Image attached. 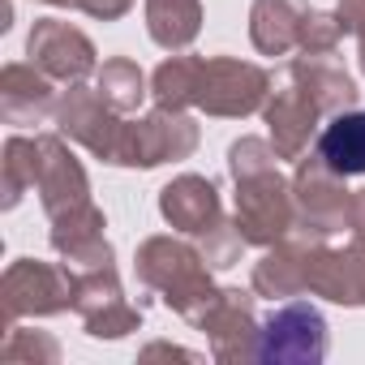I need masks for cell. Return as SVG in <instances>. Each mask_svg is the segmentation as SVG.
<instances>
[{
    "label": "cell",
    "instance_id": "1",
    "mask_svg": "<svg viewBox=\"0 0 365 365\" xmlns=\"http://www.w3.org/2000/svg\"><path fill=\"white\" fill-rule=\"evenodd\" d=\"M228 172L237 185V228L250 245L267 250L284 241L297 228V202H292V180L279 172V155L271 138H237L228 146Z\"/></svg>",
    "mask_w": 365,
    "mask_h": 365
},
{
    "label": "cell",
    "instance_id": "2",
    "mask_svg": "<svg viewBox=\"0 0 365 365\" xmlns=\"http://www.w3.org/2000/svg\"><path fill=\"white\" fill-rule=\"evenodd\" d=\"M133 271L142 279V288L159 292L168 309H176L185 322H198L207 314V305L220 297L215 279H211V262L198 245L180 241V237H146L133 254Z\"/></svg>",
    "mask_w": 365,
    "mask_h": 365
},
{
    "label": "cell",
    "instance_id": "3",
    "mask_svg": "<svg viewBox=\"0 0 365 365\" xmlns=\"http://www.w3.org/2000/svg\"><path fill=\"white\" fill-rule=\"evenodd\" d=\"M73 288L78 271L69 262H39V258H18L0 275V301H5V327L22 318H56L73 309Z\"/></svg>",
    "mask_w": 365,
    "mask_h": 365
},
{
    "label": "cell",
    "instance_id": "4",
    "mask_svg": "<svg viewBox=\"0 0 365 365\" xmlns=\"http://www.w3.org/2000/svg\"><path fill=\"white\" fill-rule=\"evenodd\" d=\"M271 95V73L254 61L241 56H202V73H198V95L194 108L220 120H245L254 112H262Z\"/></svg>",
    "mask_w": 365,
    "mask_h": 365
},
{
    "label": "cell",
    "instance_id": "5",
    "mask_svg": "<svg viewBox=\"0 0 365 365\" xmlns=\"http://www.w3.org/2000/svg\"><path fill=\"white\" fill-rule=\"evenodd\" d=\"M327 348H331V335H327L322 309L292 297L279 309H271V318L262 322L254 361H262V365H322Z\"/></svg>",
    "mask_w": 365,
    "mask_h": 365
},
{
    "label": "cell",
    "instance_id": "6",
    "mask_svg": "<svg viewBox=\"0 0 365 365\" xmlns=\"http://www.w3.org/2000/svg\"><path fill=\"white\" fill-rule=\"evenodd\" d=\"M52 125H56L69 142L86 146L95 159L120 168V146H125V125H129V120L99 95V86L73 82L69 91H61L56 112H52Z\"/></svg>",
    "mask_w": 365,
    "mask_h": 365
},
{
    "label": "cell",
    "instance_id": "7",
    "mask_svg": "<svg viewBox=\"0 0 365 365\" xmlns=\"http://www.w3.org/2000/svg\"><path fill=\"white\" fill-rule=\"evenodd\" d=\"M348 176H339L318 150L314 155H301L297 159V172H292V202H297V228L301 232H314V237H335L348 228V202H352V190L344 185Z\"/></svg>",
    "mask_w": 365,
    "mask_h": 365
},
{
    "label": "cell",
    "instance_id": "8",
    "mask_svg": "<svg viewBox=\"0 0 365 365\" xmlns=\"http://www.w3.org/2000/svg\"><path fill=\"white\" fill-rule=\"evenodd\" d=\"M202 142V129L190 112L180 108H159L125 125V146H120V168H159L190 159Z\"/></svg>",
    "mask_w": 365,
    "mask_h": 365
},
{
    "label": "cell",
    "instance_id": "9",
    "mask_svg": "<svg viewBox=\"0 0 365 365\" xmlns=\"http://www.w3.org/2000/svg\"><path fill=\"white\" fill-rule=\"evenodd\" d=\"M73 314L82 318L86 335H95V339H125L129 331L142 327V309H133V305L125 301V288H120L116 262L78 271Z\"/></svg>",
    "mask_w": 365,
    "mask_h": 365
},
{
    "label": "cell",
    "instance_id": "10",
    "mask_svg": "<svg viewBox=\"0 0 365 365\" xmlns=\"http://www.w3.org/2000/svg\"><path fill=\"white\" fill-rule=\"evenodd\" d=\"M258 292H241V288H220V297L207 305V314L194 322L198 331H207L211 339V356L224 365H241L254 361L258 352V309H254Z\"/></svg>",
    "mask_w": 365,
    "mask_h": 365
},
{
    "label": "cell",
    "instance_id": "11",
    "mask_svg": "<svg viewBox=\"0 0 365 365\" xmlns=\"http://www.w3.org/2000/svg\"><path fill=\"white\" fill-rule=\"evenodd\" d=\"M26 56L35 69H43L52 82H82L86 73H95V43L86 39V31H78L73 22L61 18H39L26 35Z\"/></svg>",
    "mask_w": 365,
    "mask_h": 365
},
{
    "label": "cell",
    "instance_id": "12",
    "mask_svg": "<svg viewBox=\"0 0 365 365\" xmlns=\"http://www.w3.org/2000/svg\"><path fill=\"white\" fill-rule=\"evenodd\" d=\"M39 142V176H35V194L43 202V215H65L82 202H91V176L82 159L69 150L65 133H35Z\"/></svg>",
    "mask_w": 365,
    "mask_h": 365
},
{
    "label": "cell",
    "instance_id": "13",
    "mask_svg": "<svg viewBox=\"0 0 365 365\" xmlns=\"http://www.w3.org/2000/svg\"><path fill=\"white\" fill-rule=\"evenodd\" d=\"M262 120H267V138L275 146L279 159H301L309 155V142H318V120H322V108L284 73V82L267 95L262 103Z\"/></svg>",
    "mask_w": 365,
    "mask_h": 365
},
{
    "label": "cell",
    "instance_id": "14",
    "mask_svg": "<svg viewBox=\"0 0 365 365\" xmlns=\"http://www.w3.org/2000/svg\"><path fill=\"white\" fill-rule=\"evenodd\" d=\"M318 241H327V237H314V232L292 228L284 241L267 245V254L254 262L250 288L258 297H267V301H292V297L309 292V254H314Z\"/></svg>",
    "mask_w": 365,
    "mask_h": 365
},
{
    "label": "cell",
    "instance_id": "15",
    "mask_svg": "<svg viewBox=\"0 0 365 365\" xmlns=\"http://www.w3.org/2000/svg\"><path fill=\"white\" fill-rule=\"evenodd\" d=\"M309 292L344 309H365V241L344 250L318 241L309 254Z\"/></svg>",
    "mask_w": 365,
    "mask_h": 365
},
{
    "label": "cell",
    "instance_id": "16",
    "mask_svg": "<svg viewBox=\"0 0 365 365\" xmlns=\"http://www.w3.org/2000/svg\"><path fill=\"white\" fill-rule=\"evenodd\" d=\"M159 215L172 232H185V237H202L207 228H215L224 220V202L215 180L198 176V172H180L172 176L168 185L159 190Z\"/></svg>",
    "mask_w": 365,
    "mask_h": 365
},
{
    "label": "cell",
    "instance_id": "17",
    "mask_svg": "<svg viewBox=\"0 0 365 365\" xmlns=\"http://www.w3.org/2000/svg\"><path fill=\"white\" fill-rule=\"evenodd\" d=\"M48 224H52V232H48L52 250H56L73 271L116 262L112 241L103 237L108 220H103V211H99L95 202H82V207H73V211H65V215H52Z\"/></svg>",
    "mask_w": 365,
    "mask_h": 365
},
{
    "label": "cell",
    "instance_id": "18",
    "mask_svg": "<svg viewBox=\"0 0 365 365\" xmlns=\"http://www.w3.org/2000/svg\"><path fill=\"white\" fill-rule=\"evenodd\" d=\"M56 99L61 95L52 91V78L43 69L22 61H9L0 69V116H5V125L35 129L56 112Z\"/></svg>",
    "mask_w": 365,
    "mask_h": 365
},
{
    "label": "cell",
    "instance_id": "19",
    "mask_svg": "<svg viewBox=\"0 0 365 365\" xmlns=\"http://www.w3.org/2000/svg\"><path fill=\"white\" fill-rule=\"evenodd\" d=\"M305 14H309V0H254L250 5V43L262 56L297 52Z\"/></svg>",
    "mask_w": 365,
    "mask_h": 365
},
{
    "label": "cell",
    "instance_id": "20",
    "mask_svg": "<svg viewBox=\"0 0 365 365\" xmlns=\"http://www.w3.org/2000/svg\"><path fill=\"white\" fill-rule=\"evenodd\" d=\"M288 78L322 108V116L348 112V108H356V99H361V91H356V82L348 78V69H339L331 56H297V61L288 65Z\"/></svg>",
    "mask_w": 365,
    "mask_h": 365
},
{
    "label": "cell",
    "instance_id": "21",
    "mask_svg": "<svg viewBox=\"0 0 365 365\" xmlns=\"http://www.w3.org/2000/svg\"><path fill=\"white\" fill-rule=\"evenodd\" d=\"M314 150L339 172V176H365V112L348 108L327 116V125L318 129Z\"/></svg>",
    "mask_w": 365,
    "mask_h": 365
},
{
    "label": "cell",
    "instance_id": "22",
    "mask_svg": "<svg viewBox=\"0 0 365 365\" xmlns=\"http://www.w3.org/2000/svg\"><path fill=\"white\" fill-rule=\"evenodd\" d=\"M146 35L163 52H185L202 35V0H146Z\"/></svg>",
    "mask_w": 365,
    "mask_h": 365
},
{
    "label": "cell",
    "instance_id": "23",
    "mask_svg": "<svg viewBox=\"0 0 365 365\" xmlns=\"http://www.w3.org/2000/svg\"><path fill=\"white\" fill-rule=\"evenodd\" d=\"M95 86H99V95H103L120 116L138 112L142 99L150 95L146 73H142L138 61H129V56H112V61H103V65L95 69Z\"/></svg>",
    "mask_w": 365,
    "mask_h": 365
},
{
    "label": "cell",
    "instance_id": "24",
    "mask_svg": "<svg viewBox=\"0 0 365 365\" xmlns=\"http://www.w3.org/2000/svg\"><path fill=\"white\" fill-rule=\"evenodd\" d=\"M198 73H202V56H168L155 73H150V99L159 108H194L198 95Z\"/></svg>",
    "mask_w": 365,
    "mask_h": 365
},
{
    "label": "cell",
    "instance_id": "25",
    "mask_svg": "<svg viewBox=\"0 0 365 365\" xmlns=\"http://www.w3.org/2000/svg\"><path fill=\"white\" fill-rule=\"evenodd\" d=\"M35 176H39V142L26 133H14L5 142V211H14L22 194L35 190Z\"/></svg>",
    "mask_w": 365,
    "mask_h": 365
},
{
    "label": "cell",
    "instance_id": "26",
    "mask_svg": "<svg viewBox=\"0 0 365 365\" xmlns=\"http://www.w3.org/2000/svg\"><path fill=\"white\" fill-rule=\"evenodd\" d=\"M344 39V26H339V14H327V9H309L305 22H301V39H297V52L301 56H335Z\"/></svg>",
    "mask_w": 365,
    "mask_h": 365
},
{
    "label": "cell",
    "instance_id": "27",
    "mask_svg": "<svg viewBox=\"0 0 365 365\" xmlns=\"http://www.w3.org/2000/svg\"><path fill=\"white\" fill-rule=\"evenodd\" d=\"M245 237H241V228H237V220H220L215 228H207L202 237H198V250L207 254V262L215 267V271H228V267H237L241 262V254H245Z\"/></svg>",
    "mask_w": 365,
    "mask_h": 365
},
{
    "label": "cell",
    "instance_id": "28",
    "mask_svg": "<svg viewBox=\"0 0 365 365\" xmlns=\"http://www.w3.org/2000/svg\"><path fill=\"white\" fill-rule=\"evenodd\" d=\"M5 361H48V365H56L61 361V344L52 339V335H43V331H18V322L9 327V335H5Z\"/></svg>",
    "mask_w": 365,
    "mask_h": 365
},
{
    "label": "cell",
    "instance_id": "29",
    "mask_svg": "<svg viewBox=\"0 0 365 365\" xmlns=\"http://www.w3.org/2000/svg\"><path fill=\"white\" fill-rule=\"evenodd\" d=\"M43 5H56V9H78L95 22H120L129 9H133V0H43Z\"/></svg>",
    "mask_w": 365,
    "mask_h": 365
},
{
    "label": "cell",
    "instance_id": "30",
    "mask_svg": "<svg viewBox=\"0 0 365 365\" xmlns=\"http://www.w3.org/2000/svg\"><path fill=\"white\" fill-rule=\"evenodd\" d=\"M335 14H339L344 35H356V26H365V0H339Z\"/></svg>",
    "mask_w": 365,
    "mask_h": 365
},
{
    "label": "cell",
    "instance_id": "31",
    "mask_svg": "<svg viewBox=\"0 0 365 365\" xmlns=\"http://www.w3.org/2000/svg\"><path fill=\"white\" fill-rule=\"evenodd\" d=\"M348 232L352 241H365V190H356L348 202Z\"/></svg>",
    "mask_w": 365,
    "mask_h": 365
},
{
    "label": "cell",
    "instance_id": "32",
    "mask_svg": "<svg viewBox=\"0 0 365 365\" xmlns=\"http://www.w3.org/2000/svg\"><path fill=\"white\" fill-rule=\"evenodd\" d=\"M142 356L150 361V356H180V361H202L198 352H190V348H176V344H150V348H142Z\"/></svg>",
    "mask_w": 365,
    "mask_h": 365
},
{
    "label": "cell",
    "instance_id": "33",
    "mask_svg": "<svg viewBox=\"0 0 365 365\" xmlns=\"http://www.w3.org/2000/svg\"><path fill=\"white\" fill-rule=\"evenodd\" d=\"M356 65L365 73V26H356Z\"/></svg>",
    "mask_w": 365,
    "mask_h": 365
}]
</instances>
